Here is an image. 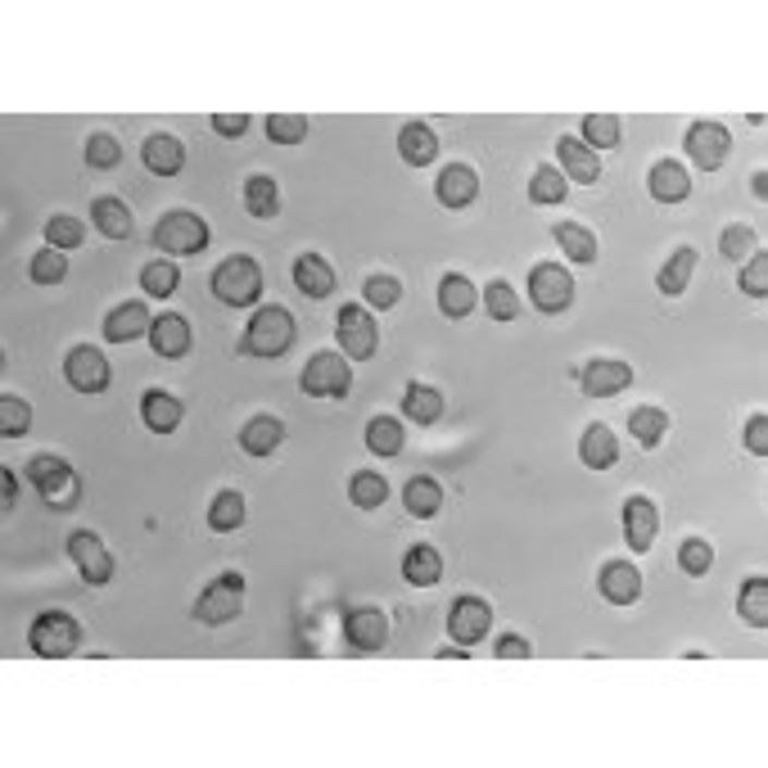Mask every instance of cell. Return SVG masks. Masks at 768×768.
<instances>
[{
  "label": "cell",
  "instance_id": "cell-1",
  "mask_svg": "<svg viewBox=\"0 0 768 768\" xmlns=\"http://www.w3.org/2000/svg\"><path fill=\"white\" fill-rule=\"evenodd\" d=\"M249 357H285L294 349V317L281 303H263L249 317V330H244V344Z\"/></svg>",
  "mask_w": 768,
  "mask_h": 768
},
{
  "label": "cell",
  "instance_id": "cell-2",
  "mask_svg": "<svg viewBox=\"0 0 768 768\" xmlns=\"http://www.w3.org/2000/svg\"><path fill=\"white\" fill-rule=\"evenodd\" d=\"M208 285H212V298L227 307H254L263 298V267L249 254H231L227 263L212 267Z\"/></svg>",
  "mask_w": 768,
  "mask_h": 768
},
{
  "label": "cell",
  "instance_id": "cell-3",
  "mask_svg": "<svg viewBox=\"0 0 768 768\" xmlns=\"http://www.w3.org/2000/svg\"><path fill=\"white\" fill-rule=\"evenodd\" d=\"M27 479L37 484V493H41V502H46V507H59V511L77 507L82 479H77V471L69 466L64 456H54V452L33 456V461H27Z\"/></svg>",
  "mask_w": 768,
  "mask_h": 768
},
{
  "label": "cell",
  "instance_id": "cell-4",
  "mask_svg": "<svg viewBox=\"0 0 768 768\" xmlns=\"http://www.w3.org/2000/svg\"><path fill=\"white\" fill-rule=\"evenodd\" d=\"M208 222L199 218V212H186L176 208L168 212V218H159V227H154V244L168 254V258H195L208 249Z\"/></svg>",
  "mask_w": 768,
  "mask_h": 768
},
{
  "label": "cell",
  "instance_id": "cell-5",
  "mask_svg": "<svg viewBox=\"0 0 768 768\" xmlns=\"http://www.w3.org/2000/svg\"><path fill=\"white\" fill-rule=\"evenodd\" d=\"M27 647H33L41 660H64L82 647V624L64 610H46L27 629Z\"/></svg>",
  "mask_w": 768,
  "mask_h": 768
},
{
  "label": "cell",
  "instance_id": "cell-6",
  "mask_svg": "<svg viewBox=\"0 0 768 768\" xmlns=\"http://www.w3.org/2000/svg\"><path fill=\"white\" fill-rule=\"evenodd\" d=\"M334 340H340V349H344L349 362L376 357V349H380V326H376V317H371V307H366V303H344V307H340V326H334Z\"/></svg>",
  "mask_w": 768,
  "mask_h": 768
},
{
  "label": "cell",
  "instance_id": "cell-7",
  "mask_svg": "<svg viewBox=\"0 0 768 768\" xmlns=\"http://www.w3.org/2000/svg\"><path fill=\"white\" fill-rule=\"evenodd\" d=\"M240 610H244V578H240L235 570H227V574H218V578H212L208 588L199 593L195 620H199V624H231Z\"/></svg>",
  "mask_w": 768,
  "mask_h": 768
},
{
  "label": "cell",
  "instance_id": "cell-8",
  "mask_svg": "<svg viewBox=\"0 0 768 768\" xmlns=\"http://www.w3.org/2000/svg\"><path fill=\"white\" fill-rule=\"evenodd\" d=\"M353 389V371L344 353H317L303 366V393L307 398H349Z\"/></svg>",
  "mask_w": 768,
  "mask_h": 768
},
{
  "label": "cell",
  "instance_id": "cell-9",
  "mask_svg": "<svg viewBox=\"0 0 768 768\" xmlns=\"http://www.w3.org/2000/svg\"><path fill=\"white\" fill-rule=\"evenodd\" d=\"M529 303L538 313H565L574 303V276L561 263H538L529 271Z\"/></svg>",
  "mask_w": 768,
  "mask_h": 768
},
{
  "label": "cell",
  "instance_id": "cell-10",
  "mask_svg": "<svg viewBox=\"0 0 768 768\" xmlns=\"http://www.w3.org/2000/svg\"><path fill=\"white\" fill-rule=\"evenodd\" d=\"M493 629V606L484 597H456L448 610V637H456V647H479Z\"/></svg>",
  "mask_w": 768,
  "mask_h": 768
},
{
  "label": "cell",
  "instance_id": "cell-11",
  "mask_svg": "<svg viewBox=\"0 0 768 768\" xmlns=\"http://www.w3.org/2000/svg\"><path fill=\"white\" fill-rule=\"evenodd\" d=\"M64 376H69V385L77 393H105L109 380H113V366H109V357L96 344H77L64 357Z\"/></svg>",
  "mask_w": 768,
  "mask_h": 768
},
{
  "label": "cell",
  "instance_id": "cell-12",
  "mask_svg": "<svg viewBox=\"0 0 768 768\" xmlns=\"http://www.w3.org/2000/svg\"><path fill=\"white\" fill-rule=\"evenodd\" d=\"M687 159L696 163V168H705V172H715V168H723V159H728V149H732V132L723 127V122H710V118H700V122H692L687 127Z\"/></svg>",
  "mask_w": 768,
  "mask_h": 768
},
{
  "label": "cell",
  "instance_id": "cell-13",
  "mask_svg": "<svg viewBox=\"0 0 768 768\" xmlns=\"http://www.w3.org/2000/svg\"><path fill=\"white\" fill-rule=\"evenodd\" d=\"M69 557L77 565V574L90 583V588H100V583L113 578V557H109V547L90 534V529H77L69 534Z\"/></svg>",
  "mask_w": 768,
  "mask_h": 768
},
{
  "label": "cell",
  "instance_id": "cell-14",
  "mask_svg": "<svg viewBox=\"0 0 768 768\" xmlns=\"http://www.w3.org/2000/svg\"><path fill=\"white\" fill-rule=\"evenodd\" d=\"M344 637L357 651H380L389 642V614L380 606H353L344 614Z\"/></svg>",
  "mask_w": 768,
  "mask_h": 768
},
{
  "label": "cell",
  "instance_id": "cell-15",
  "mask_svg": "<svg viewBox=\"0 0 768 768\" xmlns=\"http://www.w3.org/2000/svg\"><path fill=\"white\" fill-rule=\"evenodd\" d=\"M578 385H583L588 398H614V393H624L633 385V366L614 362V357H597V362H588L578 371Z\"/></svg>",
  "mask_w": 768,
  "mask_h": 768
},
{
  "label": "cell",
  "instance_id": "cell-16",
  "mask_svg": "<svg viewBox=\"0 0 768 768\" xmlns=\"http://www.w3.org/2000/svg\"><path fill=\"white\" fill-rule=\"evenodd\" d=\"M620 520H624V543L642 557V551H647V547L656 543V529H660V511H656V502H651V498H642V493H633V498L624 502Z\"/></svg>",
  "mask_w": 768,
  "mask_h": 768
},
{
  "label": "cell",
  "instance_id": "cell-17",
  "mask_svg": "<svg viewBox=\"0 0 768 768\" xmlns=\"http://www.w3.org/2000/svg\"><path fill=\"white\" fill-rule=\"evenodd\" d=\"M475 195H479V176H475L471 163H448L439 172V181H435V199L443 208H471Z\"/></svg>",
  "mask_w": 768,
  "mask_h": 768
},
{
  "label": "cell",
  "instance_id": "cell-18",
  "mask_svg": "<svg viewBox=\"0 0 768 768\" xmlns=\"http://www.w3.org/2000/svg\"><path fill=\"white\" fill-rule=\"evenodd\" d=\"M557 159H561L565 181H578V186H597V181H601V159H597V149H588L578 136H561Z\"/></svg>",
  "mask_w": 768,
  "mask_h": 768
},
{
  "label": "cell",
  "instance_id": "cell-19",
  "mask_svg": "<svg viewBox=\"0 0 768 768\" xmlns=\"http://www.w3.org/2000/svg\"><path fill=\"white\" fill-rule=\"evenodd\" d=\"M141 159L154 176H176L186 168V145H181L172 132H149L145 145H141Z\"/></svg>",
  "mask_w": 768,
  "mask_h": 768
},
{
  "label": "cell",
  "instance_id": "cell-20",
  "mask_svg": "<svg viewBox=\"0 0 768 768\" xmlns=\"http://www.w3.org/2000/svg\"><path fill=\"white\" fill-rule=\"evenodd\" d=\"M597 588L610 606H633L642 597V574L629 561H606L601 574H597Z\"/></svg>",
  "mask_w": 768,
  "mask_h": 768
},
{
  "label": "cell",
  "instance_id": "cell-21",
  "mask_svg": "<svg viewBox=\"0 0 768 768\" xmlns=\"http://www.w3.org/2000/svg\"><path fill=\"white\" fill-rule=\"evenodd\" d=\"M145 340L159 357H186L191 353V321L176 317V313H159Z\"/></svg>",
  "mask_w": 768,
  "mask_h": 768
},
{
  "label": "cell",
  "instance_id": "cell-22",
  "mask_svg": "<svg viewBox=\"0 0 768 768\" xmlns=\"http://www.w3.org/2000/svg\"><path fill=\"white\" fill-rule=\"evenodd\" d=\"M294 285L307 298H330L334 285H340V276H334V267L321 254H298L294 258Z\"/></svg>",
  "mask_w": 768,
  "mask_h": 768
},
{
  "label": "cell",
  "instance_id": "cell-23",
  "mask_svg": "<svg viewBox=\"0 0 768 768\" xmlns=\"http://www.w3.org/2000/svg\"><path fill=\"white\" fill-rule=\"evenodd\" d=\"M149 326H154V317H149L145 303H118L105 317V340L109 344H132V340H141V334H149Z\"/></svg>",
  "mask_w": 768,
  "mask_h": 768
},
{
  "label": "cell",
  "instance_id": "cell-24",
  "mask_svg": "<svg viewBox=\"0 0 768 768\" xmlns=\"http://www.w3.org/2000/svg\"><path fill=\"white\" fill-rule=\"evenodd\" d=\"M398 159L412 168H429L439 159V132L429 127V122H407V127L398 132Z\"/></svg>",
  "mask_w": 768,
  "mask_h": 768
},
{
  "label": "cell",
  "instance_id": "cell-25",
  "mask_svg": "<svg viewBox=\"0 0 768 768\" xmlns=\"http://www.w3.org/2000/svg\"><path fill=\"white\" fill-rule=\"evenodd\" d=\"M647 191H651V199H660V204H683V199L692 195V176H687V168H683L679 159H660V163L651 168V176H647Z\"/></svg>",
  "mask_w": 768,
  "mask_h": 768
},
{
  "label": "cell",
  "instance_id": "cell-26",
  "mask_svg": "<svg viewBox=\"0 0 768 768\" xmlns=\"http://www.w3.org/2000/svg\"><path fill=\"white\" fill-rule=\"evenodd\" d=\"M181 416H186L181 398H172L168 389H145V398H141V420L154 429V435H172V429L181 425Z\"/></svg>",
  "mask_w": 768,
  "mask_h": 768
},
{
  "label": "cell",
  "instance_id": "cell-27",
  "mask_svg": "<svg viewBox=\"0 0 768 768\" xmlns=\"http://www.w3.org/2000/svg\"><path fill=\"white\" fill-rule=\"evenodd\" d=\"M578 456L588 471H610L614 461H620V439H614L610 425H588L578 439Z\"/></svg>",
  "mask_w": 768,
  "mask_h": 768
},
{
  "label": "cell",
  "instance_id": "cell-28",
  "mask_svg": "<svg viewBox=\"0 0 768 768\" xmlns=\"http://www.w3.org/2000/svg\"><path fill=\"white\" fill-rule=\"evenodd\" d=\"M475 303H479V290L471 285V276L448 271L443 281H439V313H443L448 321L471 317V313H475Z\"/></svg>",
  "mask_w": 768,
  "mask_h": 768
},
{
  "label": "cell",
  "instance_id": "cell-29",
  "mask_svg": "<svg viewBox=\"0 0 768 768\" xmlns=\"http://www.w3.org/2000/svg\"><path fill=\"white\" fill-rule=\"evenodd\" d=\"M244 212L258 218V222H271L276 212H281V186H276V176L254 172L249 181H244Z\"/></svg>",
  "mask_w": 768,
  "mask_h": 768
},
{
  "label": "cell",
  "instance_id": "cell-30",
  "mask_svg": "<svg viewBox=\"0 0 768 768\" xmlns=\"http://www.w3.org/2000/svg\"><path fill=\"white\" fill-rule=\"evenodd\" d=\"M403 578L412 583V588H435V583L443 578V557H439V547H429V543L407 547V557H403Z\"/></svg>",
  "mask_w": 768,
  "mask_h": 768
},
{
  "label": "cell",
  "instance_id": "cell-31",
  "mask_svg": "<svg viewBox=\"0 0 768 768\" xmlns=\"http://www.w3.org/2000/svg\"><path fill=\"white\" fill-rule=\"evenodd\" d=\"M285 439V420L281 416H254L249 425L240 429V448L249 456H271Z\"/></svg>",
  "mask_w": 768,
  "mask_h": 768
},
{
  "label": "cell",
  "instance_id": "cell-32",
  "mask_svg": "<svg viewBox=\"0 0 768 768\" xmlns=\"http://www.w3.org/2000/svg\"><path fill=\"white\" fill-rule=\"evenodd\" d=\"M90 222H96V231L105 240H127L132 235V208L113 195H100L96 204H90Z\"/></svg>",
  "mask_w": 768,
  "mask_h": 768
},
{
  "label": "cell",
  "instance_id": "cell-33",
  "mask_svg": "<svg viewBox=\"0 0 768 768\" xmlns=\"http://www.w3.org/2000/svg\"><path fill=\"white\" fill-rule=\"evenodd\" d=\"M551 240L561 244V254H565L570 263H578V267L597 263V235H593L588 227H578V222H557V227H551Z\"/></svg>",
  "mask_w": 768,
  "mask_h": 768
},
{
  "label": "cell",
  "instance_id": "cell-34",
  "mask_svg": "<svg viewBox=\"0 0 768 768\" xmlns=\"http://www.w3.org/2000/svg\"><path fill=\"white\" fill-rule=\"evenodd\" d=\"M403 416L416 420V425H435V420L443 416V393H439L435 385L412 380V385L403 389Z\"/></svg>",
  "mask_w": 768,
  "mask_h": 768
},
{
  "label": "cell",
  "instance_id": "cell-35",
  "mask_svg": "<svg viewBox=\"0 0 768 768\" xmlns=\"http://www.w3.org/2000/svg\"><path fill=\"white\" fill-rule=\"evenodd\" d=\"M403 507H407V515H416V520L439 515V507H443V488H439V479L412 475L407 488H403Z\"/></svg>",
  "mask_w": 768,
  "mask_h": 768
},
{
  "label": "cell",
  "instance_id": "cell-36",
  "mask_svg": "<svg viewBox=\"0 0 768 768\" xmlns=\"http://www.w3.org/2000/svg\"><path fill=\"white\" fill-rule=\"evenodd\" d=\"M629 429H633V439H637V448H660V439L669 435V412L665 407H633L629 412Z\"/></svg>",
  "mask_w": 768,
  "mask_h": 768
},
{
  "label": "cell",
  "instance_id": "cell-37",
  "mask_svg": "<svg viewBox=\"0 0 768 768\" xmlns=\"http://www.w3.org/2000/svg\"><path fill=\"white\" fill-rule=\"evenodd\" d=\"M736 614L751 624V629H764L768 624V578L755 574L742 583V593H736Z\"/></svg>",
  "mask_w": 768,
  "mask_h": 768
},
{
  "label": "cell",
  "instance_id": "cell-38",
  "mask_svg": "<svg viewBox=\"0 0 768 768\" xmlns=\"http://www.w3.org/2000/svg\"><path fill=\"white\" fill-rule=\"evenodd\" d=\"M692 271H696V249H673V258L660 267V276H656V285H660V294H669V298H679L683 290H687V281H692Z\"/></svg>",
  "mask_w": 768,
  "mask_h": 768
},
{
  "label": "cell",
  "instance_id": "cell-39",
  "mask_svg": "<svg viewBox=\"0 0 768 768\" xmlns=\"http://www.w3.org/2000/svg\"><path fill=\"white\" fill-rule=\"evenodd\" d=\"M244 525V493H235V488H222L218 498L208 502V529L212 534H231Z\"/></svg>",
  "mask_w": 768,
  "mask_h": 768
},
{
  "label": "cell",
  "instance_id": "cell-40",
  "mask_svg": "<svg viewBox=\"0 0 768 768\" xmlns=\"http://www.w3.org/2000/svg\"><path fill=\"white\" fill-rule=\"evenodd\" d=\"M385 498H389V484H385L380 471H357V475L349 479V502H353L357 511H380Z\"/></svg>",
  "mask_w": 768,
  "mask_h": 768
},
{
  "label": "cell",
  "instance_id": "cell-41",
  "mask_svg": "<svg viewBox=\"0 0 768 768\" xmlns=\"http://www.w3.org/2000/svg\"><path fill=\"white\" fill-rule=\"evenodd\" d=\"M366 448H371V456H398L403 452V420L371 416L366 420Z\"/></svg>",
  "mask_w": 768,
  "mask_h": 768
},
{
  "label": "cell",
  "instance_id": "cell-42",
  "mask_svg": "<svg viewBox=\"0 0 768 768\" xmlns=\"http://www.w3.org/2000/svg\"><path fill=\"white\" fill-rule=\"evenodd\" d=\"M176 285H181V271L172 258H154L141 267V290L149 298H168V294H176Z\"/></svg>",
  "mask_w": 768,
  "mask_h": 768
},
{
  "label": "cell",
  "instance_id": "cell-43",
  "mask_svg": "<svg viewBox=\"0 0 768 768\" xmlns=\"http://www.w3.org/2000/svg\"><path fill=\"white\" fill-rule=\"evenodd\" d=\"M27 276H33V285H64V276H69L64 249H54V244L37 249L33 263H27Z\"/></svg>",
  "mask_w": 768,
  "mask_h": 768
},
{
  "label": "cell",
  "instance_id": "cell-44",
  "mask_svg": "<svg viewBox=\"0 0 768 768\" xmlns=\"http://www.w3.org/2000/svg\"><path fill=\"white\" fill-rule=\"evenodd\" d=\"M398 298H403V281L398 276H366V285H362V303L371 307V313H393Z\"/></svg>",
  "mask_w": 768,
  "mask_h": 768
},
{
  "label": "cell",
  "instance_id": "cell-45",
  "mask_svg": "<svg viewBox=\"0 0 768 768\" xmlns=\"http://www.w3.org/2000/svg\"><path fill=\"white\" fill-rule=\"evenodd\" d=\"M620 127H624V122L614 113H588V118H583V145H588V149H614V145H620Z\"/></svg>",
  "mask_w": 768,
  "mask_h": 768
},
{
  "label": "cell",
  "instance_id": "cell-46",
  "mask_svg": "<svg viewBox=\"0 0 768 768\" xmlns=\"http://www.w3.org/2000/svg\"><path fill=\"white\" fill-rule=\"evenodd\" d=\"M565 191H570V181H565V172L561 168H538L534 176H529V199L534 204H565Z\"/></svg>",
  "mask_w": 768,
  "mask_h": 768
},
{
  "label": "cell",
  "instance_id": "cell-47",
  "mask_svg": "<svg viewBox=\"0 0 768 768\" xmlns=\"http://www.w3.org/2000/svg\"><path fill=\"white\" fill-rule=\"evenodd\" d=\"M122 163V145L113 132H90L86 136V168H96V172H113Z\"/></svg>",
  "mask_w": 768,
  "mask_h": 768
},
{
  "label": "cell",
  "instance_id": "cell-48",
  "mask_svg": "<svg viewBox=\"0 0 768 768\" xmlns=\"http://www.w3.org/2000/svg\"><path fill=\"white\" fill-rule=\"evenodd\" d=\"M759 249V235H755V227H746V222H732V227H723V235H719V254L723 258H732V263H746V254H755Z\"/></svg>",
  "mask_w": 768,
  "mask_h": 768
},
{
  "label": "cell",
  "instance_id": "cell-49",
  "mask_svg": "<svg viewBox=\"0 0 768 768\" xmlns=\"http://www.w3.org/2000/svg\"><path fill=\"white\" fill-rule=\"evenodd\" d=\"M27 429H33V407H27L23 398L5 393V398H0V435H5V439H23Z\"/></svg>",
  "mask_w": 768,
  "mask_h": 768
},
{
  "label": "cell",
  "instance_id": "cell-50",
  "mask_svg": "<svg viewBox=\"0 0 768 768\" xmlns=\"http://www.w3.org/2000/svg\"><path fill=\"white\" fill-rule=\"evenodd\" d=\"M484 307H488V317H493V321H515L520 317V294L507 281H493L484 290Z\"/></svg>",
  "mask_w": 768,
  "mask_h": 768
},
{
  "label": "cell",
  "instance_id": "cell-51",
  "mask_svg": "<svg viewBox=\"0 0 768 768\" xmlns=\"http://www.w3.org/2000/svg\"><path fill=\"white\" fill-rule=\"evenodd\" d=\"M679 565H683V574H692V578L710 574V565H715V547L705 543V538H683V547H679Z\"/></svg>",
  "mask_w": 768,
  "mask_h": 768
},
{
  "label": "cell",
  "instance_id": "cell-52",
  "mask_svg": "<svg viewBox=\"0 0 768 768\" xmlns=\"http://www.w3.org/2000/svg\"><path fill=\"white\" fill-rule=\"evenodd\" d=\"M736 290L751 294V298H764L768 294V254L755 249L751 263H742V276H736Z\"/></svg>",
  "mask_w": 768,
  "mask_h": 768
},
{
  "label": "cell",
  "instance_id": "cell-53",
  "mask_svg": "<svg viewBox=\"0 0 768 768\" xmlns=\"http://www.w3.org/2000/svg\"><path fill=\"white\" fill-rule=\"evenodd\" d=\"M267 136H271V145H298L307 136V118L303 113H271Z\"/></svg>",
  "mask_w": 768,
  "mask_h": 768
},
{
  "label": "cell",
  "instance_id": "cell-54",
  "mask_svg": "<svg viewBox=\"0 0 768 768\" xmlns=\"http://www.w3.org/2000/svg\"><path fill=\"white\" fill-rule=\"evenodd\" d=\"M46 240L54 244V249H64V254H69V249H77V244L86 240V227H82L77 218H69V212H59V218L46 222Z\"/></svg>",
  "mask_w": 768,
  "mask_h": 768
},
{
  "label": "cell",
  "instance_id": "cell-55",
  "mask_svg": "<svg viewBox=\"0 0 768 768\" xmlns=\"http://www.w3.org/2000/svg\"><path fill=\"white\" fill-rule=\"evenodd\" d=\"M212 132L227 136V141H240L249 132V113H212Z\"/></svg>",
  "mask_w": 768,
  "mask_h": 768
},
{
  "label": "cell",
  "instance_id": "cell-56",
  "mask_svg": "<svg viewBox=\"0 0 768 768\" xmlns=\"http://www.w3.org/2000/svg\"><path fill=\"white\" fill-rule=\"evenodd\" d=\"M746 448H751L755 456H768V416H764V412L746 420Z\"/></svg>",
  "mask_w": 768,
  "mask_h": 768
},
{
  "label": "cell",
  "instance_id": "cell-57",
  "mask_svg": "<svg viewBox=\"0 0 768 768\" xmlns=\"http://www.w3.org/2000/svg\"><path fill=\"white\" fill-rule=\"evenodd\" d=\"M534 647H529V637H520V633H507L498 642V660H529Z\"/></svg>",
  "mask_w": 768,
  "mask_h": 768
},
{
  "label": "cell",
  "instance_id": "cell-58",
  "mask_svg": "<svg viewBox=\"0 0 768 768\" xmlns=\"http://www.w3.org/2000/svg\"><path fill=\"white\" fill-rule=\"evenodd\" d=\"M0 488H5V493H0V507H14V493H19V475L14 471H0Z\"/></svg>",
  "mask_w": 768,
  "mask_h": 768
},
{
  "label": "cell",
  "instance_id": "cell-59",
  "mask_svg": "<svg viewBox=\"0 0 768 768\" xmlns=\"http://www.w3.org/2000/svg\"><path fill=\"white\" fill-rule=\"evenodd\" d=\"M435 656H439V660H466V656H471V647H456V642H452V647H439Z\"/></svg>",
  "mask_w": 768,
  "mask_h": 768
}]
</instances>
